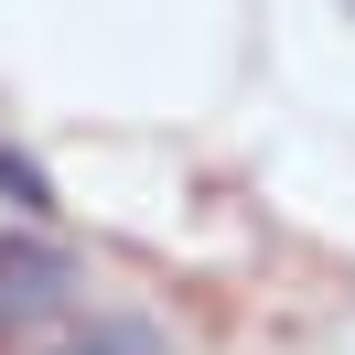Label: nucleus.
<instances>
[{
    "instance_id": "nucleus-1",
    "label": "nucleus",
    "mask_w": 355,
    "mask_h": 355,
    "mask_svg": "<svg viewBox=\"0 0 355 355\" xmlns=\"http://www.w3.org/2000/svg\"><path fill=\"white\" fill-rule=\"evenodd\" d=\"M76 302V259L54 237H0V345H22L33 323H54V312Z\"/></svg>"
},
{
    "instance_id": "nucleus-2",
    "label": "nucleus",
    "mask_w": 355,
    "mask_h": 355,
    "mask_svg": "<svg viewBox=\"0 0 355 355\" xmlns=\"http://www.w3.org/2000/svg\"><path fill=\"white\" fill-rule=\"evenodd\" d=\"M54 355H162V334L151 323H87L76 345H54Z\"/></svg>"
},
{
    "instance_id": "nucleus-3",
    "label": "nucleus",
    "mask_w": 355,
    "mask_h": 355,
    "mask_svg": "<svg viewBox=\"0 0 355 355\" xmlns=\"http://www.w3.org/2000/svg\"><path fill=\"white\" fill-rule=\"evenodd\" d=\"M0 194L22 205V216H54V183H44V173H33V162H22V151H0Z\"/></svg>"
},
{
    "instance_id": "nucleus-4",
    "label": "nucleus",
    "mask_w": 355,
    "mask_h": 355,
    "mask_svg": "<svg viewBox=\"0 0 355 355\" xmlns=\"http://www.w3.org/2000/svg\"><path fill=\"white\" fill-rule=\"evenodd\" d=\"M345 11H355V0H345Z\"/></svg>"
}]
</instances>
